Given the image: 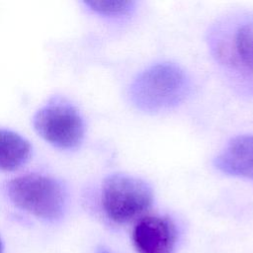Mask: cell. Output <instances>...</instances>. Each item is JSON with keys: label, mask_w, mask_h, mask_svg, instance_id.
Here are the masks:
<instances>
[{"label": "cell", "mask_w": 253, "mask_h": 253, "mask_svg": "<svg viewBox=\"0 0 253 253\" xmlns=\"http://www.w3.org/2000/svg\"><path fill=\"white\" fill-rule=\"evenodd\" d=\"M190 91L185 71L173 63H158L139 73L132 81V103L146 112H159L180 104Z\"/></svg>", "instance_id": "cell-1"}, {"label": "cell", "mask_w": 253, "mask_h": 253, "mask_svg": "<svg viewBox=\"0 0 253 253\" xmlns=\"http://www.w3.org/2000/svg\"><path fill=\"white\" fill-rule=\"evenodd\" d=\"M6 194L17 208L46 221H55L63 215L66 194L55 179L31 173L10 180Z\"/></svg>", "instance_id": "cell-2"}, {"label": "cell", "mask_w": 253, "mask_h": 253, "mask_svg": "<svg viewBox=\"0 0 253 253\" xmlns=\"http://www.w3.org/2000/svg\"><path fill=\"white\" fill-rule=\"evenodd\" d=\"M153 193L143 180L122 173L108 176L102 187L101 203L106 216L124 224L142 215L151 207Z\"/></svg>", "instance_id": "cell-3"}, {"label": "cell", "mask_w": 253, "mask_h": 253, "mask_svg": "<svg viewBox=\"0 0 253 253\" xmlns=\"http://www.w3.org/2000/svg\"><path fill=\"white\" fill-rule=\"evenodd\" d=\"M33 126L40 136L61 149L77 147L84 137V122L78 111L61 98H54L34 116Z\"/></svg>", "instance_id": "cell-4"}, {"label": "cell", "mask_w": 253, "mask_h": 253, "mask_svg": "<svg viewBox=\"0 0 253 253\" xmlns=\"http://www.w3.org/2000/svg\"><path fill=\"white\" fill-rule=\"evenodd\" d=\"M131 240L137 253H175L177 229L166 216L146 215L134 225Z\"/></svg>", "instance_id": "cell-5"}, {"label": "cell", "mask_w": 253, "mask_h": 253, "mask_svg": "<svg viewBox=\"0 0 253 253\" xmlns=\"http://www.w3.org/2000/svg\"><path fill=\"white\" fill-rule=\"evenodd\" d=\"M213 164L226 175L253 180V135L232 138L214 158Z\"/></svg>", "instance_id": "cell-6"}, {"label": "cell", "mask_w": 253, "mask_h": 253, "mask_svg": "<svg viewBox=\"0 0 253 253\" xmlns=\"http://www.w3.org/2000/svg\"><path fill=\"white\" fill-rule=\"evenodd\" d=\"M32 146L19 133L0 128V171H14L30 158Z\"/></svg>", "instance_id": "cell-7"}, {"label": "cell", "mask_w": 253, "mask_h": 253, "mask_svg": "<svg viewBox=\"0 0 253 253\" xmlns=\"http://www.w3.org/2000/svg\"><path fill=\"white\" fill-rule=\"evenodd\" d=\"M233 44L238 62L244 68L253 71V20L238 27Z\"/></svg>", "instance_id": "cell-8"}, {"label": "cell", "mask_w": 253, "mask_h": 253, "mask_svg": "<svg viewBox=\"0 0 253 253\" xmlns=\"http://www.w3.org/2000/svg\"><path fill=\"white\" fill-rule=\"evenodd\" d=\"M84 4L94 13L108 17L123 16L128 14L134 6V2L123 0L86 1Z\"/></svg>", "instance_id": "cell-9"}, {"label": "cell", "mask_w": 253, "mask_h": 253, "mask_svg": "<svg viewBox=\"0 0 253 253\" xmlns=\"http://www.w3.org/2000/svg\"><path fill=\"white\" fill-rule=\"evenodd\" d=\"M96 253H112L111 251H109L107 248L105 247H99L97 250H96Z\"/></svg>", "instance_id": "cell-10"}, {"label": "cell", "mask_w": 253, "mask_h": 253, "mask_svg": "<svg viewBox=\"0 0 253 253\" xmlns=\"http://www.w3.org/2000/svg\"><path fill=\"white\" fill-rule=\"evenodd\" d=\"M0 253H3V243H2L1 237H0Z\"/></svg>", "instance_id": "cell-11"}]
</instances>
